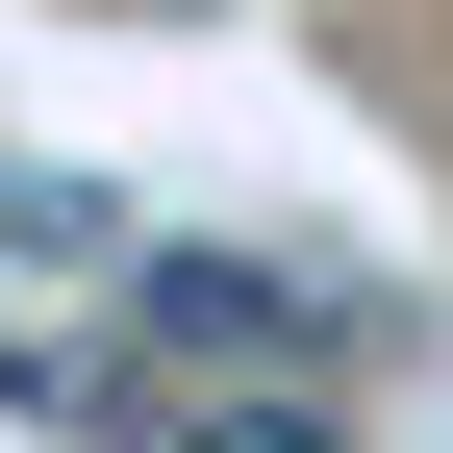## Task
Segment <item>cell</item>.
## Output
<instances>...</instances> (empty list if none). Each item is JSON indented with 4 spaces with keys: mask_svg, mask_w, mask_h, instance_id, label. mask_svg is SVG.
Listing matches in <instances>:
<instances>
[{
    "mask_svg": "<svg viewBox=\"0 0 453 453\" xmlns=\"http://www.w3.org/2000/svg\"><path fill=\"white\" fill-rule=\"evenodd\" d=\"M127 327L177 378H327V353H378L327 277H277V252H127Z\"/></svg>",
    "mask_w": 453,
    "mask_h": 453,
    "instance_id": "6da1fadb",
    "label": "cell"
},
{
    "mask_svg": "<svg viewBox=\"0 0 453 453\" xmlns=\"http://www.w3.org/2000/svg\"><path fill=\"white\" fill-rule=\"evenodd\" d=\"M177 453H353L327 403H277V378H226V403H177Z\"/></svg>",
    "mask_w": 453,
    "mask_h": 453,
    "instance_id": "7a4b0ae2",
    "label": "cell"
}]
</instances>
